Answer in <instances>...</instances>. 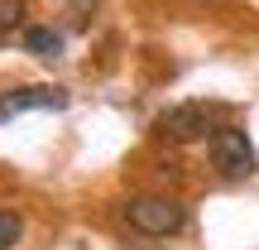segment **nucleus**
<instances>
[{
  "label": "nucleus",
  "instance_id": "7",
  "mask_svg": "<svg viewBox=\"0 0 259 250\" xmlns=\"http://www.w3.org/2000/svg\"><path fill=\"white\" fill-rule=\"evenodd\" d=\"M19 19H24V0H0V34H10Z\"/></svg>",
  "mask_w": 259,
  "mask_h": 250
},
{
  "label": "nucleus",
  "instance_id": "6",
  "mask_svg": "<svg viewBox=\"0 0 259 250\" xmlns=\"http://www.w3.org/2000/svg\"><path fill=\"white\" fill-rule=\"evenodd\" d=\"M19 236H24V222H19L15 212H0V250H10Z\"/></svg>",
  "mask_w": 259,
  "mask_h": 250
},
{
  "label": "nucleus",
  "instance_id": "5",
  "mask_svg": "<svg viewBox=\"0 0 259 250\" xmlns=\"http://www.w3.org/2000/svg\"><path fill=\"white\" fill-rule=\"evenodd\" d=\"M24 48L34 58H44V63H53V58H63V34H58V29H29Z\"/></svg>",
  "mask_w": 259,
  "mask_h": 250
},
{
  "label": "nucleus",
  "instance_id": "3",
  "mask_svg": "<svg viewBox=\"0 0 259 250\" xmlns=\"http://www.w3.org/2000/svg\"><path fill=\"white\" fill-rule=\"evenodd\" d=\"M158 139H168V145H192V139H206V130H211V111H206L202 101H183L173 106V111L158 116Z\"/></svg>",
  "mask_w": 259,
  "mask_h": 250
},
{
  "label": "nucleus",
  "instance_id": "4",
  "mask_svg": "<svg viewBox=\"0 0 259 250\" xmlns=\"http://www.w3.org/2000/svg\"><path fill=\"white\" fill-rule=\"evenodd\" d=\"M63 106H67L63 87H15V92H0V125L24 111H63Z\"/></svg>",
  "mask_w": 259,
  "mask_h": 250
},
{
  "label": "nucleus",
  "instance_id": "2",
  "mask_svg": "<svg viewBox=\"0 0 259 250\" xmlns=\"http://www.w3.org/2000/svg\"><path fill=\"white\" fill-rule=\"evenodd\" d=\"M206 149H211V164L221 168V178H250L254 164H259L250 135H245V130H235V125H216L211 139H206Z\"/></svg>",
  "mask_w": 259,
  "mask_h": 250
},
{
  "label": "nucleus",
  "instance_id": "1",
  "mask_svg": "<svg viewBox=\"0 0 259 250\" xmlns=\"http://www.w3.org/2000/svg\"><path fill=\"white\" fill-rule=\"evenodd\" d=\"M125 222H130V231L158 241V236L183 231L187 212H183V202H173V197H130L125 202Z\"/></svg>",
  "mask_w": 259,
  "mask_h": 250
}]
</instances>
